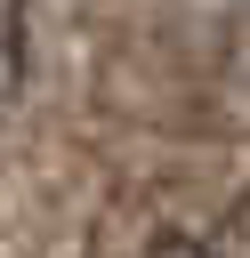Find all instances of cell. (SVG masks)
Masks as SVG:
<instances>
[{
    "label": "cell",
    "mask_w": 250,
    "mask_h": 258,
    "mask_svg": "<svg viewBox=\"0 0 250 258\" xmlns=\"http://www.w3.org/2000/svg\"><path fill=\"white\" fill-rule=\"evenodd\" d=\"M145 258H218L210 242H194V234H153L145 242Z\"/></svg>",
    "instance_id": "2"
},
{
    "label": "cell",
    "mask_w": 250,
    "mask_h": 258,
    "mask_svg": "<svg viewBox=\"0 0 250 258\" xmlns=\"http://www.w3.org/2000/svg\"><path fill=\"white\" fill-rule=\"evenodd\" d=\"M24 64H32V32H24V0H0V105L24 89Z\"/></svg>",
    "instance_id": "1"
}]
</instances>
